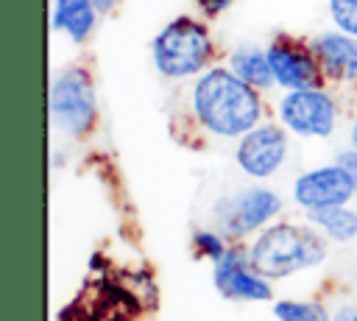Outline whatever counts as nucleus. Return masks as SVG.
<instances>
[{
  "label": "nucleus",
  "instance_id": "7",
  "mask_svg": "<svg viewBox=\"0 0 357 321\" xmlns=\"http://www.w3.org/2000/svg\"><path fill=\"white\" fill-rule=\"evenodd\" d=\"M279 212V198L276 193L271 190H262V187H254V190H245V193H237L226 201L218 204V221H220V229L231 237H240L251 229H257L259 223H265L271 215Z\"/></svg>",
  "mask_w": 357,
  "mask_h": 321
},
{
  "label": "nucleus",
  "instance_id": "18",
  "mask_svg": "<svg viewBox=\"0 0 357 321\" xmlns=\"http://www.w3.org/2000/svg\"><path fill=\"white\" fill-rule=\"evenodd\" d=\"M195 246H198V251L209 254L212 260H220V257L226 254L223 240H220V237H215V234H209V232H198V234H195Z\"/></svg>",
  "mask_w": 357,
  "mask_h": 321
},
{
  "label": "nucleus",
  "instance_id": "1",
  "mask_svg": "<svg viewBox=\"0 0 357 321\" xmlns=\"http://www.w3.org/2000/svg\"><path fill=\"white\" fill-rule=\"evenodd\" d=\"M192 106L198 120L223 137L245 134L259 117V100L251 84L226 70H212L195 84Z\"/></svg>",
  "mask_w": 357,
  "mask_h": 321
},
{
  "label": "nucleus",
  "instance_id": "17",
  "mask_svg": "<svg viewBox=\"0 0 357 321\" xmlns=\"http://www.w3.org/2000/svg\"><path fill=\"white\" fill-rule=\"evenodd\" d=\"M329 11L340 31L357 36V0H329Z\"/></svg>",
  "mask_w": 357,
  "mask_h": 321
},
{
  "label": "nucleus",
  "instance_id": "9",
  "mask_svg": "<svg viewBox=\"0 0 357 321\" xmlns=\"http://www.w3.org/2000/svg\"><path fill=\"white\" fill-rule=\"evenodd\" d=\"M215 285L223 296L229 299H251V301H259V299H268L271 296V288L254 274V265H251V257L234 246V248H226V254L220 260H215Z\"/></svg>",
  "mask_w": 357,
  "mask_h": 321
},
{
  "label": "nucleus",
  "instance_id": "10",
  "mask_svg": "<svg viewBox=\"0 0 357 321\" xmlns=\"http://www.w3.org/2000/svg\"><path fill=\"white\" fill-rule=\"evenodd\" d=\"M268 61L273 67L276 81L287 89H315L321 81L312 53L293 39H276L268 47Z\"/></svg>",
  "mask_w": 357,
  "mask_h": 321
},
{
  "label": "nucleus",
  "instance_id": "2",
  "mask_svg": "<svg viewBox=\"0 0 357 321\" xmlns=\"http://www.w3.org/2000/svg\"><path fill=\"white\" fill-rule=\"evenodd\" d=\"M326 248L324 240L304 229V226H290L279 223L271 226L251 248V265L262 276H287L298 268L318 265L324 260Z\"/></svg>",
  "mask_w": 357,
  "mask_h": 321
},
{
  "label": "nucleus",
  "instance_id": "11",
  "mask_svg": "<svg viewBox=\"0 0 357 321\" xmlns=\"http://www.w3.org/2000/svg\"><path fill=\"white\" fill-rule=\"evenodd\" d=\"M284 159V134L276 126H262V128H251L240 148H237V162L245 173L262 179L271 176Z\"/></svg>",
  "mask_w": 357,
  "mask_h": 321
},
{
  "label": "nucleus",
  "instance_id": "4",
  "mask_svg": "<svg viewBox=\"0 0 357 321\" xmlns=\"http://www.w3.org/2000/svg\"><path fill=\"white\" fill-rule=\"evenodd\" d=\"M139 301L131 290L109 279L86 282L59 313V321H134Z\"/></svg>",
  "mask_w": 357,
  "mask_h": 321
},
{
  "label": "nucleus",
  "instance_id": "5",
  "mask_svg": "<svg viewBox=\"0 0 357 321\" xmlns=\"http://www.w3.org/2000/svg\"><path fill=\"white\" fill-rule=\"evenodd\" d=\"M50 114L56 126L67 134H84L89 131L95 120V92L92 81L84 70H64L50 89Z\"/></svg>",
  "mask_w": 357,
  "mask_h": 321
},
{
  "label": "nucleus",
  "instance_id": "13",
  "mask_svg": "<svg viewBox=\"0 0 357 321\" xmlns=\"http://www.w3.org/2000/svg\"><path fill=\"white\" fill-rule=\"evenodd\" d=\"M95 0H56L53 25L67 31L75 42H84L95 25Z\"/></svg>",
  "mask_w": 357,
  "mask_h": 321
},
{
  "label": "nucleus",
  "instance_id": "21",
  "mask_svg": "<svg viewBox=\"0 0 357 321\" xmlns=\"http://www.w3.org/2000/svg\"><path fill=\"white\" fill-rule=\"evenodd\" d=\"M112 3H114V0H95V8H98V11H109Z\"/></svg>",
  "mask_w": 357,
  "mask_h": 321
},
{
  "label": "nucleus",
  "instance_id": "23",
  "mask_svg": "<svg viewBox=\"0 0 357 321\" xmlns=\"http://www.w3.org/2000/svg\"><path fill=\"white\" fill-rule=\"evenodd\" d=\"M351 321H357V313H354V318H351Z\"/></svg>",
  "mask_w": 357,
  "mask_h": 321
},
{
  "label": "nucleus",
  "instance_id": "12",
  "mask_svg": "<svg viewBox=\"0 0 357 321\" xmlns=\"http://www.w3.org/2000/svg\"><path fill=\"white\" fill-rule=\"evenodd\" d=\"M315 56L332 78H357V36L351 33H321L315 39Z\"/></svg>",
  "mask_w": 357,
  "mask_h": 321
},
{
  "label": "nucleus",
  "instance_id": "20",
  "mask_svg": "<svg viewBox=\"0 0 357 321\" xmlns=\"http://www.w3.org/2000/svg\"><path fill=\"white\" fill-rule=\"evenodd\" d=\"M229 3H231V0H198V6H201L206 14H218V11H223Z\"/></svg>",
  "mask_w": 357,
  "mask_h": 321
},
{
  "label": "nucleus",
  "instance_id": "19",
  "mask_svg": "<svg viewBox=\"0 0 357 321\" xmlns=\"http://www.w3.org/2000/svg\"><path fill=\"white\" fill-rule=\"evenodd\" d=\"M337 165L354 179V184H357V151H349V154H340V159H337Z\"/></svg>",
  "mask_w": 357,
  "mask_h": 321
},
{
  "label": "nucleus",
  "instance_id": "15",
  "mask_svg": "<svg viewBox=\"0 0 357 321\" xmlns=\"http://www.w3.org/2000/svg\"><path fill=\"white\" fill-rule=\"evenodd\" d=\"M310 218L337 243H346L357 234V215L343 209V204L340 207H315V209H310Z\"/></svg>",
  "mask_w": 357,
  "mask_h": 321
},
{
  "label": "nucleus",
  "instance_id": "6",
  "mask_svg": "<svg viewBox=\"0 0 357 321\" xmlns=\"http://www.w3.org/2000/svg\"><path fill=\"white\" fill-rule=\"evenodd\" d=\"M282 120L307 137H326L335 126V103L321 89H293L282 100Z\"/></svg>",
  "mask_w": 357,
  "mask_h": 321
},
{
  "label": "nucleus",
  "instance_id": "14",
  "mask_svg": "<svg viewBox=\"0 0 357 321\" xmlns=\"http://www.w3.org/2000/svg\"><path fill=\"white\" fill-rule=\"evenodd\" d=\"M231 67H234V73L243 78V81H248L251 87H271L273 84V67H271V61H268V53H262V50H257V47H243V50H237L234 53V59H231Z\"/></svg>",
  "mask_w": 357,
  "mask_h": 321
},
{
  "label": "nucleus",
  "instance_id": "22",
  "mask_svg": "<svg viewBox=\"0 0 357 321\" xmlns=\"http://www.w3.org/2000/svg\"><path fill=\"white\" fill-rule=\"evenodd\" d=\"M351 142H354V151H357V123H354V128H351Z\"/></svg>",
  "mask_w": 357,
  "mask_h": 321
},
{
  "label": "nucleus",
  "instance_id": "8",
  "mask_svg": "<svg viewBox=\"0 0 357 321\" xmlns=\"http://www.w3.org/2000/svg\"><path fill=\"white\" fill-rule=\"evenodd\" d=\"M354 190H357L354 179L340 165H332V167H318V170L304 173L296 181V201L301 207H307V209L340 207V204H346L351 198Z\"/></svg>",
  "mask_w": 357,
  "mask_h": 321
},
{
  "label": "nucleus",
  "instance_id": "16",
  "mask_svg": "<svg viewBox=\"0 0 357 321\" xmlns=\"http://www.w3.org/2000/svg\"><path fill=\"white\" fill-rule=\"evenodd\" d=\"M273 313L279 321H326V310L310 301H279Z\"/></svg>",
  "mask_w": 357,
  "mask_h": 321
},
{
  "label": "nucleus",
  "instance_id": "3",
  "mask_svg": "<svg viewBox=\"0 0 357 321\" xmlns=\"http://www.w3.org/2000/svg\"><path fill=\"white\" fill-rule=\"evenodd\" d=\"M212 45L206 28L190 17L173 20L156 39H153V61L165 75L181 78L198 73L209 61Z\"/></svg>",
  "mask_w": 357,
  "mask_h": 321
}]
</instances>
